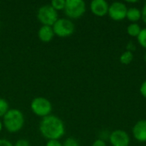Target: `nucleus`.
<instances>
[{"label":"nucleus","instance_id":"nucleus-1","mask_svg":"<svg viewBox=\"0 0 146 146\" xmlns=\"http://www.w3.org/2000/svg\"><path fill=\"white\" fill-rule=\"evenodd\" d=\"M39 131L48 140H59L65 133V126L59 117L50 115L42 118Z\"/></svg>","mask_w":146,"mask_h":146},{"label":"nucleus","instance_id":"nucleus-2","mask_svg":"<svg viewBox=\"0 0 146 146\" xmlns=\"http://www.w3.org/2000/svg\"><path fill=\"white\" fill-rule=\"evenodd\" d=\"M25 119L22 112L17 109L9 110L5 115L3 117V127L9 133H17L21 131L24 126Z\"/></svg>","mask_w":146,"mask_h":146},{"label":"nucleus","instance_id":"nucleus-3","mask_svg":"<svg viewBox=\"0 0 146 146\" xmlns=\"http://www.w3.org/2000/svg\"><path fill=\"white\" fill-rule=\"evenodd\" d=\"M37 17L39 22L43 24V26L52 27L58 20V14L57 11L53 9L50 4H44L38 9Z\"/></svg>","mask_w":146,"mask_h":146},{"label":"nucleus","instance_id":"nucleus-4","mask_svg":"<svg viewBox=\"0 0 146 146\" xmlns=\"http://www.w3.org/2000/svg\"><path fill=\"white\" fill-rule=\"evenodd\" d=\"M86 3L83 0H66L64 12L70 19H78L86 12Z\"/></svg>","mask_w":146,"mask_h":146},{"label":"nucleus","instance_id":"nucleus-5","mask_svg":"<svg viewBox=\"0 0 146 146\" xmlns=\"http://www.w3.org/2000/svg\"><path fill=\"white\" fill-rule=\"evenodd\" d=\"M52 28L55 35L61 38L71 36L75 30L74 22L68 18H58V20L52 26Z\"/></svg>","mask_w":146,"mask_h":146},{"label":"nucleus","instance_id":"nucleus-6","mask_svg":"<svg viewBox=\"0 0 146 146\" xmlns=\"http://www.w3.org/2000/svg\"><path fill=\"white\" fill-rule=\"evenodd\" d=\"M31 110L36 115L44 118L50 115V112L52 110V105L47 98L38 97L35 98L32 101Z\"/></svg>","mask_w":146,"mask_h":146},{"label":"nucleus","instance_id":"nucleus-7","mask_svg":"<svg viewBox=\"0 0 146 146\" xmlns=\"http://www.w3.org/2000/svg\"><path fill=\"white\" fill-rule=\"evenodd\" d=\"M127 8L125 3L121 2H115L110 5L108 14L112 20L119 21L127 17Z\"/></svg>","mask_w":146,"mask_h":146},{"label":"nucleus","instance_id":"nucleus-8","mask_svg":"<svg viewBox=\"0 0 146 146\" xmlns=\"http://www.w3.org/2000/svg\"><path fill=\"white\" fill-rule=\"evenodd\" d=\"M110 142L112 146H128L130 138L123 130H115L110 135Z\"/></svg>","mask_w":146,"mask_h":146},{"label":"nucleus","instance_id":"nucleus-9","mask_svg":"<svg viewBox=\"0 0 146 146\" xmlns=\"http://www.w3.org/2000/svg\"><path fill=\"white\" fill-rule=\"evenodd\" d=\"M109 7V3L104 0H93L90 4V9L92 14L99 17H103L108 14Z\"/></svg>","mask_w":146,"mask_h":146},{"label":"nucleus","instance_id":"nucleus-10","mask_svg":"<svg viewBox=\"0 0 146 146\" xmlns=\"http://www.w3.org/2000/svg\"><path fill=\"white\" fill-rule=\"evenodd\" d=\"M133 134L139 142H146V120L139 121L133 128Z\"/></svg>","mask_w":146,"mask_h":146},{"label":"nucleus","instance_id":"nucleus-11","mask_svg":"<svg viewBox=\"0 0 146 146\" xmlns=\"http://www.w3.org/2000/svg\"><path fill=\"white\" fill-rule=\"evenodd\" d=\"M38 38L44 43H48L52 40V38L55 36L54 31L52 27L50 26H42L38 32Z\"/></svg>","mask_w":146,"mask_h":146},{"label":"nucleus","instance_id":"nucleus-12","mask_svg":"<svg viewBox=\"0 0 146 146\" xmlns=\"http://www.w3.org/2000/svg\"><path fill=\"white\" fill-rule=\"evenodd\" d=\"M141 11L137 9V8H130L127 9V18L132 21L133 23H136L138 21L140 20L141 18Z\"/></svg>","mask_w":146,"mask_h":146},{"label":"nucleus","instance_id":"nucleus-13","mask_svg":"<svg viewBox=\"0 0 146 146\" xmlns=\"http://www.w3.org/2000/svg\"><path fill=\"white\" fill-rule=\"evenodd\" d=\"M127 33L131 36V37H138L139 34L140 33L141 31V27L138 23H131L128 27H127Z\"/></svg>","mask_w":146,"mask_h":146},{"label":"nucleus","instance_id":"nucleus-14","mask_svg":"<svg viewBox=\"0 0 146 146\" xmlns=\"http://www.w3.org/2000/svg\"><path fill=\"white\" fill-rule=\"evenodd\" d=\"M133 60V52H131L129 50H126L125 52H123L120 57L121 62L125 65L130 64Z\"/></svg>","mask_w":146,"mask_h":146},{"label":"nucleus","instance_id":"nucleus-15","mask_svg":"<svg viewBox=\"0 0 146 146\" xmlns=\"http://www.w3.org/2000/svg\"><path fill=\"white\" fill-rule=\"evenodd\" d=\"M9 110V109L8 102L5 99L0 98V118L3 117L5 115V114L8 112Z\"/></svg>","mask_w":146,"mask_h":146},{"label":"nucleus","instance_id":"nucleus-16","mask_svg":"<svg viewBox=\"0 0 146 146\" xmlns=\"http://www.w3.org/2000/svg\"><path fill=\"white\" fill-rule=\"evenodd\" d=\"M65 2L66 0H52L50 3V5L53 9H55L57 11V10L64 9Z\"/></svg>","mask_w":146,"mask_h":146},{"label":"nucleus","instance_id":"nucleus-17","mask_svg":"<svg viewBox=\"0 0 146 146\" xmlns=\"http://www.w3.org/2000/svg\"><path fill=\"white\" fill-rule=\"evenodd\" d=\"M137 38H138V41L140 44V45L146 49V28L141 29L140 33L139 34Z\"/></svg>","mask_w":146,"mask_h":146},{"label":"nucleus","instance_id":"nucleus-18","mask_svg":"<svg viewBox=\"0 0 146 146\" xmlns=\"http://www.w3.org/2000/svg\"><path fill=\"white\" fill-rule=\"evenodd\" d=\"M62 146H80L79 142L74 138H68L62 143Z\"/></svg>","mask_w":146,"mask_h":146},{"label":"nucleus","instance_id":"nucleus-19","mask_svg":"<svg viewBox=\"0 0 146 146\" xmlns=\"http://www.w3.org/2000/svg\"><path fill=\"white\" fill-rule=\"evenodd\" d=\"M14 146H30V145L27 139H19L15 142Z\"/></svg>","mask_w":146,"mask_h":146},{"label":"nucleus","instance_id":"nucleus-20","mask_svg":"<svg viewBox=\"0 0 146 146\" xmlns=\"http://www.w3.org/2000/svg\"><path fill=\"white\" fill-rule=\"evenodd\" d=\"M45 146H62V144L59 140H48Z\"/></svg>","mask_w":146,"mask_h":146},{"label":"nucleus","instance_id":"nucleus-21","mask_svg":"<svg viewBox=\"0 0 146 146\" xmlns=\"http://www.w3.org/2000/svg\"><path fill=\"white\" fill-rule=\"evenodd\" d=\"M140 93H141V95H142L144 98H146V80H145V81L142 83V85H141V86H140Z\"/></svg>","mask_w":146,"mask_h":146},{"label":"nucleus","instance_id":"nucleus-22","mask_svg":"<svg viewBox=\"0 0 146 146\" xmlns=\"http://www.w3.org/2000/svg\"><path fill=\"white\" fill-rule=\"evenodd\" d=\"M0 146H14L12 143L7 139H0Z\"/></svg>","mask_w":146,"mask_h":146},{"label":"nucleus","instance_id":"nucleus-23","mask_svg":"<svg viewBox=\"0 0 146 146\" xmlns=\"http://www.w3.org/2000/svg\"><path fill=\"white\" fill-rule=\"evenodd\" d=\"M92 146H107L106 143L103 140V139H97L96 141H94V143L92 144Z\"/></svg>","mask_w":146,"mask_h":146},{"label":"nucleus","instance_id":"nucleus-24","mask_svg":"<svg viewBox=\"0 0 146 146\" xmlns=\"http://www.w3.org/2000/svg\"><path fill=\"white\" fill-rule=\"evenodd\" d=\"M141 18L143 19V21H144V22L146 24V3L144 5V7H143V9H142V11H141Z\"/></svg>","mask_w":146,"mask_h":146},{"label":"nucleus","instance_id":"nucleus-25","mask_svg":"<svg viewBox=\"0 0 146 146\" xmlns=\"http://www.w3.org/2000/svg\"><path fill=\"white\" fill-rule=\"evenodd\" d=\"M127 50L133 52V50H135V45H134V44H133V42H129V43L127 44Z\"/></svg>","mask_w":146,"mask_h":146},{"label":"nucleus","instance_id":"nucleus-26","mask_svg":"<svg viewBox=\"0 0 146 146\" xmlns=\"http://www.w3.org/2000/svg\"><path fill=\"white\" fill-rule=\"evenodd\" d=\"M3 122L0 121V133H1V131H2V129H3Z\"/></svg>","mask_w":146,"mask_h":146},{"label":"nucleus","instance_id":"nucleus-27","mask_svg":"<svg viewBox=\"0 0 146 146\" xmlns=\"http://www.w3.org/2000/svg\"><path fill=\"white\" fill-rule=\"evenodd\" d=\"M145 62H146V53H145Z\"/></svg>","mask_w":146,"mask_h":146}]
</instances>
